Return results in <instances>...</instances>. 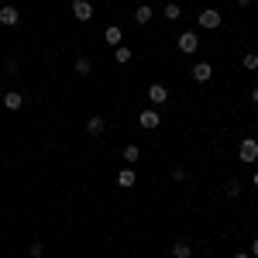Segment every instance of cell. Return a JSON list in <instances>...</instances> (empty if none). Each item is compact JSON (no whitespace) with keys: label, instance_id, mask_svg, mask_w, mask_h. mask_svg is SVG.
I'll use <instances>...</instances> for the list:
<instances>
[{"label":"cell","instance_id":"18","mask_svg":"<svg viewBox=\"0 0 258 258\" xmlns=\"http://www.w3.org/2000/svg\"><path fill=\"white\" fill-rule=\"evenodd\" d=\"M135 21H138V24H148V21H152V7H148V4H141L138 11H135Z\"/></svg>","mask_w":258,"mask_h":258},{"label":"cell","instance_id":"19","mask_svg":"<svg viewBox=\"0 0 258 258\" xmlns=\"http://www.w3.org/2000/svg\"><path fill=\"white\" fill-rule=\"evenodd\" d=\"M93 73V62L90 59H76V76H90Z\"/></svg>","mask_w":258,"mask_h":258},{"label":"cell","instance_id":"9","mask_svg":"<svg viewBox=\"0 0 258 258\" xmlns=\"http://www.w3.org/2000/svg\"><path fill=\"white\" fill-rule=\"evenodd\" d=\"M148 100H152V103H165V100H169V86H165V83H152V86H148Z\"/></svg>","mask_w":258,"mask_h":258},{"label":"cell","instance_id":"17","mask_svg":"<svg viewBox=\"0 0 258 258\" xmlns=\"http://www.w3.org/2000/svg\"><path fill=\"white\" fill-rule=\"evenodd\" d=\"M241 66H244L248 73H255L258 69V52H244V55H241Z\"/></svg>","mask_w":258,"mask_h":258},{"label":"cell","instance_id":"21","mask_svg":"<svg viewBox=\"0 0 258 258\" xmlns=\"http://www.w3.org/2000/svg\"><path fill=\"white\" fill-rule=\"evenodd\" d=\"M165 21H179V4H165Z\"/></svg>","mask_w":258,"mask_h":258},{"label":"cell","instance_id":"26","mask_svg":"<svg viewBox=\"0 0 258 258\" xmlns=\"http://www.w3.org/2000/svg\"><path fill=\"white\" fill-rule=\"evenodd\" d=\"M234 258H248V251H238V255H234Z\"/></svg>","mask_w":258,"mask_h":258},{"label":"cell","instance_id":"24","mask_svg":"<svg viewBox=\"0 0 258 258\" xmlns=\"http://www.w3.org/2000/svg\"><path fill=\"white\" fill-rule=\"evenodd\" d=\"M251 251H255V255H258V238H255V241H251Z\"/></svg>","mask_w":258,"mask_h":258},{"label":"cell","instance_id":"2","mask_svg":"<svg viewBox=\"0 0 258 258\" xmlns=\"http://www.w3.org/2000/svg\"><path fill=\"white\" fill-rule=\"evenodd\" d=\"M179 52H182V55H193V52H200L197 31H182V35H179Z\"/></svg>","mask_w":258,"mask_h":258},{"label":"cell","instance_id":"7","mask_svg":"<svg viewBox=\"0 0 258 258\" xmlns=\"http://www.w3.org/2000/svg\"><path fill=\"white\" fill-rule=\"evenodd\" d=\"M0 103H4V110H21V107H24V97H21L18 90H7V93L0 97Z\"/></svg>","mask_w":258,"mask_h":258},{"label":"cell","instance_id":"10","mask_svg":"<svg viewBox=\"0 0 258 258\" xmlns=\"http://www.w3.org/2000/svg\"><path fill=\"white\" fill-rule=\"evenodd\" d=\"M135 182H138V172H135L131 165H127V169H120V172H117V186H120V189H131Z\"/></svg>","mask_w":258,"mask_h":258},{"label":"cell","instance_id":"14","mask_svg":"<svg viewBox=\"0 0 258 258\" xmlns=\"http://www.w3.org/2000/svg\"><path fill=\"white\" fill-rule=\"evenodd\" d=\"M224 193H227L231 200H238L241 193H244V182H241V179H227V186H224Z\"/></svg>","mask_w":258,"mask_h":258},{"label":"cell","instance_id":"3","mask_svg":"<svg viewBox=\"0 0 258 258\" xmlns=\"http://www.w3.org/2000/svg\"><path fill=\"white\" fill-rule=\"evenodd\" d=\"M220 11H214V7H207V11H200V28H207V31H217L220 28Z\"/></svg>","mask_w":258,"mask_h":258},{"label":"cell","instance_id":"6","mask_svg":"<svg viewBox=\"0 0 258 258\" xmlns=\"http://www.w3.org/2000/svg\"><path fill=\"white\" fill-rule=\"evenodd\" d=\"M73 18L76 21H90L93 18V4H90V0H73Z\"/></svg>","mask_w":258,"mask_h":258},{"label":"cell","instance_id":"5","mask_svg":"<svg viewBox=\"0 0 258 258\" xmlns=\"http://www.w3.org/2000/svg\"><path fill=\"white\" fill-rule=\"evenodd\" d=\"M18 21H21V14H18L14 4H4V7H0V24H4V28H14Z\"/></svg>","mask_w":258,"mask_h":258},{"label":"cell","instance_id":"22","mask_svg":"<svg viewBox=\"0 0 258 258\" xmlns=\"http://www.w3.org/2000/svg\"><path fill=\"white\" fill-rule=\"evenodd\" d=\"M251 103H258V86H255V90H251Z\"/></svg>","mask_w":258,"mask_h":258},{"label":"cell","instance_id":"20","mask_svg":"<svg viewBox=\"0 0 258 258\" xmlns=\"http://www.w3.org/2000/svg\"><path fill=\"white\" fill-rule=\"evenodd\" d=\"M28 255H31V258H41V255H45V244H41V241H31V244H28Z\"/></svg>","mask_w":258,"mask_h":258},{"label":"cell","instance_id":"16","mask_svg":"<svg viewBox=\"0 0 258 258\" xmlns=\"http://www.w3.org/2000/svg\"><path fill=\"white\" fill-rule=\"evenodd\" d=\"M114 59H117L120 66H124V62H131V59H135V52H131L127 45H117V48H114Z\"/></svg>","mask_w":258,"mask_h":258},{"label":"cell","instance_id":"23","mask_svg":"<svg viewBox=\"0 0 258 258\" xmlns=\"http://www.w3.org/2000/svg\"><path fill=\"white\" fill-rule=\"evenodd\" d=\"M234 4H238V7H248V4H251V0H234Z\"/></svg>","mask_w":258,"mask_h":258},{"label":"cell","instance_id":"25","mask_svg":"<svg viewBox=\"0 0 258 258\" xmlns=\"http://www.w3.org/2000/svg\"><path fill=\"white\" fill-rule=\"evenodd\" d=\"M251 186H255V189H258V172H255V176H251Z\"/></svg>","mask_w":258,"mask_h":258},{"label":"cell","instance_id":"1","mask_svg":"<svg viewBox=\"0 0 258 258\" xmlns=\"http://www.w3.org/2000/svg\"><path fill=\"white\" fill-rule=\"evenodd\" d=\"M238 159H241V162H248V165H255V162H258V141H255V138H241V145H238Z\"/></svg>","mask_w":258,"mask_h":258},{"label":"cell","instance_id":"15","mask_svg":"<svg viewBox=\"0 0 258 258\" xmlns=\"http://www.w3.org/2000/svg\"><path fill=\"white\" fill-rule=\"evenodd\" d=\"M172 255L176 258H193V244H189V241H176V244H172Z\"/></svg>","mask_w":258,"mask_h":258},{"label":"cell","instance_id":"4","mask_svg":"<svg viewBox=\"0 0 258 258\" xmlns=\"http://www.w3.org/2000/svg\"><path fill=\"white\" fill-rule=\"evenodd\" d=\"M138 124H141V127H145V131H155V127H159V124H162L159 110H152V107H148V110H141V114H138Z\"/></svg>","mask_w":258,"mask_h":258},{"label":"cell","instance_id":"13","mask_svg":"<svg viewBox=\"0 0 258 258\" xmlns=\"http://www.w3.org/2000/svg\"><path fill=\"white\" fill-rule=\"evenodd\" d=\"M120 155H124V162H127V165H138L141 148H138V145H124V152H120Z\"/></svg>","mask_w":258,"mask_h":258},{"label":"cell","instance_id":"11","mask_svg":"<svg viewBox=\"0 0 258 258\" xmlns=\"http://www.w3.org/2000/svg\"><path fill=\"white\" fill-rule=\"evenodd\" d=\"M103 41H107V45H114V48H117L120 41H124V31H120L117 24H107V28H103Z\"/></svg>","mask_w":258,"mask_h":258},{"label":"cell","instance_id":"27","mask_svg":"<svg viewBox=\"0 0 258 258\" xmlns=\"http://www.w3.org/2000/svg\"><path fill=\"white\" fill-rule=\"evenodd\" d=\"M255 35H258V28H255Z\"/></svg>","mask_w":258,"mask_h":258},{"label":"cell","instance_id":"12","mask_svg":"<svg viewBox=\"0 0 258 258\" xmlns=\"http://www.w3.org/2000/svg\"><path fill=\"white\" fill-rule=\"evenodd\" d=\"M103 127H107L103 117H90V120H86V135H90V138H100V135H103Z\"/></svg>","mask_w":258,"mask_h":258},{"label":"cell","instance_id":"8","mask_svg":"<svg viewBox=\"0 0 258 258\" xmlns=\"http://www.w3.org/2000/svg\"><path fill=\"white\" fill-rule=\"evenodd\" d=\"M210 76H214V66L210 62H197L193 66V83H210Z\"/></svg>","mask_w":258,"mask_h":258}]
</instances>
